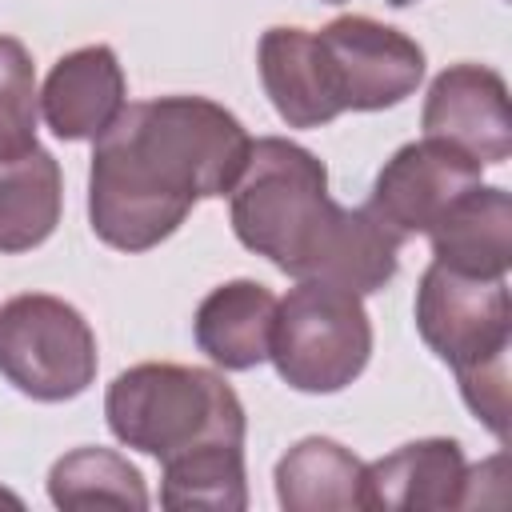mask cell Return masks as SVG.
<instances>
[{
    "label": "cell",
    "instance_id": "1",
    "mask_svg": "<svg viewBox=\"0 0 512 512\" xmlns=\"http://www.w3.org/2000/svg\"><path fill=\"white\" fill-rule=\"evenodd\" d=\"M252 136L208 96H156L124 104L92 140L88 220L120 252L168 240L196 200L228 196L248 164Z\"/></svg>",
    "mask_w": 512,
    "mask_h": 512
},
{
    "label": "cell",
    "instance_id": "2",
    "mask_svg": "<svg viewBox=\"0 0 512 512\" xmlns=\"http://www.w3.org/2000/svg\"><path fill=\"white\" fill-rule=\"evenodd\" d=\"M228 196L236 240L292 280H328L368 296L400 268L404 244L368 208L336 204L324 160L284 136L252 140Z\"/></svg>",
    "mask_w": 512,
    "mask_h": 512
},
{
    "label": "cell",
    "instance_id": "3",
    "mask_svg": "<svg viewBox=\"0 0 512 512\" xmlns=\"http://www.w3.org/2000/svg\"><path fill=\"white\" fill-rule=\"evenodd\" d=\"M416 332L456 372L468 412L504 444L508 440V284L428 264L416 288Z\"/></svg>",
    "mask_w": 512,
    "mask_h": 512
},
{
    "label": "cell",
    "instance_id": "4",
    "mask_svg": "<svg viewBox=\"0 0 512 512\" xmlns=\"http://www.w3.org/2000/svg\"><path fill=\"white\" fill-rule=\"evenodd\" d=\"M108 428L120 444L164 460L208 444H244V404L220 372L188 364H132L104 396Z\"/></svg>",
    "mask_w": 512,
    "mask_h": 512
},
{
    "label": "cell",
    "instance_id": "5",
    "mask_svg": "<svg viewBox=\"0 0 512 512\" xmlns=\"http://www.w3.org/2000/svg\"><path fill=\"white\" fill-rule=\"evenodd\" d=\"M368 356L372 320L356 292L328 280H296L276 300L268 360L288 388L312 396L340 392L368 368Z\"/></svg>",
    "mask_w": 512,
    "mask_h": 512
},
{
    "label": "cell",
    "instance_id": "6",
    "mask_svg": "<svg viewBox=\"0 0 512 512\" xmlns=\"http://www.w3.org/2000/svg\"><path fill=\"white\" fill-rule=\"evenodd\" d=\"M96 336L60 296L24 292L0 304V376L44 404L72 400L96 380Z\"/></svg>",
    "mask_w": 512,
    "mask_h": 512
},
{
    "label": "cell",
    "instance_id": "7",
    "mask_svg": "<svg viewBox=\"0 0 512 512\" xmlns=\"http://www.w3.org/2000/svg\"><path fill=\"white\" fill-rule=\"evenodd\" d=\"M324 72L340 112H380L424 80V48L372 16H336L316 32Z\"/></svg>",
    "mask_w": 512,
    "mask_h": 512
},
{
    "label": "cell",
    "instance_id": "8",
    "mask_svg": "<svg viewBox=\"0 0 512 512\" xmlns=\"http://www.w3.org/2000/svg\"><path fill=\"white\" fill-rule=\"evenodd\" d=\"M480 160L460 152L448 140L424 136L392 152L376 172L368 212L404 244L412 236H428V228L468 192L480 184Z\"/></svg>",
    "mask_w": 512,
    "mask_h": 512
},
{
    "label": "cell",
    "instance_id": "9",
    "mask_svg": "<svg viewBox=\"0 0 512 512\" xmlns=\"http://www.w3.org/2000/svg\"><path fill=\"white\" fill-rule=\"evenodd\" d=\"M424 136L448 140L480 164H504L512 156V116L508 84L484 64L444 68L424 96L420 112Z\"/></svg>",
    "mask_w": 512,
    "mask_h": 512
},
{
    "label": "cell",
    "instance_id": "10",
    "mask_svg": "<svg viewBox=\"0 0 512 512\" xmlns=\"http://www.w3.org/2000/svg\"><path fill=\"white\" fill-rule=\"evenodd\" d=\"M128 84L116 52L108 44H84L64 52L44 88H40V116L60 140H96L124 108Z\"/></svg>",
    "mask_w": 512,
    "mask_h": 512
},
{
    "label": "cell",
    "instance_id": "11",
    "mask_svg": "<svg viewBox=\"0 0 512 512\" xmlns=\"http://www.w3.org/2000/svg\"><path fill=\"white\" fill-rule=\"evenodd\" d=\"M464 452L448 436L400 444L364 464V508H464Z\"/></svg>",
    "mask_w": 512,
    "mask_h": 512
},
{
    "label": "cell",
    "instance_id": "12",
    "mask_svg": "<svg viewBox=\"0 0 512 512\" xmlns=\"http://www.w3.org/2000/svg\"><path fill=\"white\" fill-rule=\"evenodd\" d=\"M428 240H432V260L452 268V272H468V276H484V280L508 276V264H512V196L496 184L468 188L428 228Z\"/></svg>",
    "mask_w": 512,
    "mask_h": 512
},
{
    "label": "cell",
    "instance_id": "13",
    "mask_svg": "<svg viewBox=\"0 0 512 512\" xmlns=\"http://www.w3.org/2000/svg\"><path fill=\"white\" fill-rule=\"evenodd\" d=\"M256 64H260V84L288 128H320L340 116L316 32L284 28V24L268 28L260 36Z\"/></svg>",
    "mask_w": 512,
    "mask_h": 512
},
{
    "label": "cell",
    "instance_id": "14",
    "mask_svg": "<svg viewBox=\"0 0 512 512\" xmlns=\"http://www.w3.org/2000/svg\"><path fill=\"white\" fill-rule=\"evenodd\" d=\"M272 324L276 296L256 280H228L200 300L192 316V336L196 348L224 372H248L268 360Z\"/></svg>",
    "mask_w": 512,
    "mask_h": 512
},
{
    "label": "cell",
    "instance_id": "15",
    "mask_svg": "<svg viewBox=\"0 0 512 512\" xmlns=\"http://www.w3.org/2000/svg\"><path fill=\"white\" fill-rule=\"evenodd\" d=\"M276 500L288 512L364 508V460L328 436H304L276 464Z\"/></svg>",
    "mask_w": 512,
    "mask_h": 512
},
{
    "label": "cell",
    "instance_id": "16",
    "mask_svg": "<svg viewBox=\"0 0 512 512\" xmlns=\"http://www.w3.org/2000/svg\"><path fill=\"white\" fill-rule=\"evenodd\" d=\"M64 208V176L48 148H28L0 164V252L40 248Z\"/></svg>",
    "mask_w": 512,
    "mask_h": 512
},
{
    "label": "cell",
    "instance_id": "17",
    "mask_svg": "<svg viewBox=\"0 0 512 512\" xmlns=\"http://www.w3.org/2000/svg\"><path fill=\"white\" fill-rule=\"evenodd\" d=\"M160 504L164 508H212L244 512L248 508V472L244 444H208L160 464Z\"/></svg>",
    "mask_w": 512,
    "mask_h": 512
},
{
    "label": "cell",
    "instance_id": "18",
    "mask_svg": "<svg viewBox=\"0 0 512 512\" xmlns=\"http://www.w3.org/2000/svg\"><path fill=\"white\" fill-rule=\"evenodd\" d=\"M48 496L56 508H148V488L136 464L112 448H76L48 472Z\"/></svg>",
    "mask_w": 512,
    "mask_h": 512
},
{
    "label": "cell",
    "instance_id": "19",
    "mask_svg": "<svg viewBox=\"0 0 512 512\" xmlns=\"http://www.w3.org/2000/svg\"><path fill=\"white\" fill-rule=\"evenodd\" d=\"M36 68L16 36H0V164L36 148Z\"/></svg>",
    "mask_w": 512,
    "mask_h": 512
},
{
    "label": "cell",
    "instance_id": "20",
    "mask_svg": "<svg viewBox=\"0 0 512 512\" xmlns=\"http://www.w3.org/2000/svg\"><path fill=\"white\" fill-rule=\"evenodd\" d=\"M392 8H408V4H416V0H388Z\"/></svg>",
    "mask_w": 512,
    "mask_h": 512
},
{
    "label": "cell",
    "instance_id": "21",
    "mask_svg": "<svg viewBox=\"0 0 512 512\" xmlns=\"http://www.w3.org/2000/svg\"><path fill=\"white\" fill-rule=\"evenodd\" d=\"M324 4H344V0H324Z\"/></svg>",
    "mask_w": 512,
    "mask_h": 512
}]
</instances>
